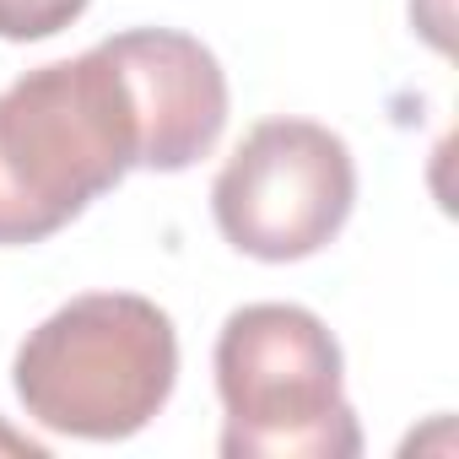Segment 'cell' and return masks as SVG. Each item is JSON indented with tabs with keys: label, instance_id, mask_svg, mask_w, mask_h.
<instances>
[{
	"label": "cell",
	"instance_id": "5b68a950",
	"mask_svg": "<svg viewBox=\"0 0 459 459\" xmlns=\"http://www.w3.org/2000/svg\"><path fill=\"white\" fill-rule=\"evenodd\" d=\"M130 98L141 157L135 168L184 173L216 152L227 130V76L216 55L178 28H130L98 44Z\"/></svg>",
	"mask_w": 459,
	"mask_h": 459
},
{
	"label": "cell",
	"instance_id": "8992f818",
	"mask_svg": "<svg viewBox=\"0 0 459 459\" xmlns=\"http://www.w3.org/2000/svg\"><path fill=\"white\" fill-rule=\"evenodd\" d=\"M87 12V0H0V39L6 44H39L65 33Z\"/></svg>",
	"mask_w": 459,
	"mask_h": 459
},
{
	"label": "cell",
	"instance_id": "6da1fadb",
	"mask_svg": "<svg viewBox=\"0 0 459 459\" xmlns=\"http://www.w3.org/2000/svg\"><path fill=\"white\" fill-rule=\"evenodd\" d=\"M141 157L135 114L114 60L92 44L0 92V249L71 227Z\"/></svg>",
	"mask_w": 459,
	"mask_h": 459
},
{
	"label": "cell",
	"instance_id": "7a4b0ae2",
	"mask_svg": "<svg viewBox=\"0 0 459 459\" xmlns=\"http://www.w3.org/2000/svg\"><path fill=\"white\" fill-rule=\"evenodd\" d=\"M178 384L173 319L135 292H87L55 308L12 362L22 411L65 437H135Z\"/></svg>",
	"mask_w": 459,
	"mask_h": 459
},
{
	"label": "cell",
	"instance_id": "277c9868",
	"mask_svg": "<svg viewBox=\"0 0 459 459\" xmlns=\"http://www.w3.org/2000/svg\"><path fill=\"white\" fill-rule=\"evenodd\" d=\"M357 205L351 146L314 119H265L211 184L221 238L249 260L292 265L335 244Z\"/></svg>",
	"mask_w": 459,
	"mask_h": 459
},
{
	"label": "cell",
	"instance_id": "3957f363",
	"mask_svg": "<svg viewBox=\"0 0 459 459\" xmlns=\"http://www.w3.org/2000/svg\"><path fill=\"white\" fill-rule=\"evenodd\" d=\"M221 459H357L341 341L298 303H249L216 335Z\"/></svg>",
	"mask_w": 459,
	"mask_h": 459
}]
</instances>
